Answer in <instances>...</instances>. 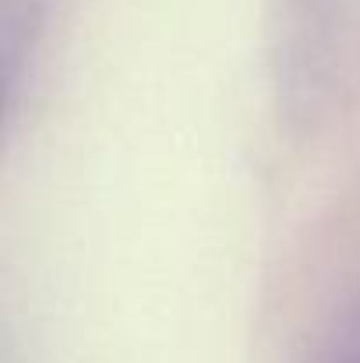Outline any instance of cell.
Returning a JSON list of instances; mask_svg holds the SVG:
<instances>
[{"label": "cell", "mask_w": 360, "mask_h": 363, "mask_svg": "<svg viewBox=\"0 0 360 363\" xmlns=\"http://www.w3.org/2000/svg\"><path fill=\"white\" fill-rule=\"evenodd\" d=\"M347 0H272L268 78L279 127L311 134L329 117L343 71Z\"/></svg>", "instance_id": "cell-1"}, {"label": "cell", "mask_w": 360, "mask_h": 363, "mask_svg": "<svg viewBox=\"0 0 360 363\" xmlns=\"http://www.w3.org/2000/svg\"><path fill=\"white\" fill-rule=\"evenodd\" d=\"M50 7L53 0H4V74L11 117L21 103V82L36 71V53L50 21Z\"/></svg>", "instance_id": "cell-2"}, {"label": "cell", "mask_w": 360, "mask_h": 363, "mask_svg": "<svg viewBox=\"0 0 360 363\" xmlns=\"http://www.w3.org/2000/svg\"><path fill=\"white\" fill-rule=\"evenodd\" d=\"M300 363H360V293L329 318Z\"/></svg>", "instance_id": "cell-3"}]
</instances>
